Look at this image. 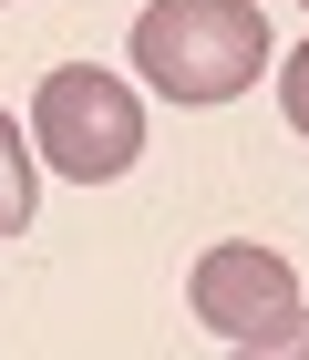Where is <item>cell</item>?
Listing matches in <instances>:
<instances>
[{"mask_svg":"<svg viewBox=\"0 0 309 360\" xmlns=\"http://www.w3.org/2000/svg\"><path fill=\"white\" fill-rule=\"evenodd\" d=\"M279 113H289V134H309V41L279 62Z\"/></svg>","mask_w":309,"mask_h":360,"instance_id":"obj_6","label":"cell"},{"mask_svg":"<svg viewBox=\"0 0 309 360\" xmlns=\"http://www.w3.org/2000/svg\"><path fill=\"white\" fill-rule=\"evenodd\" d=\"M31 155L72 186H113V175L144 155V103L134 83H113L103 62H62L31 93Z\"/></svg>","mask_w":309,"mask_h":360,"instance_id":"obj_2","label":"cell"},{"mask_svg":"<svg viewBox=\"0 0 309 360\" xmlns=\"http://www.w3.org/2000/svg\"><path fill=\"white\" fill-rule=\"evenodd\" d=\"M227 360H309V309H289L279 330H258V340H227Z\"/></svg>","mask_w":309,"mask_h":360,"instance_id":"obj_5","label":"cell"},{"mask_svg":"<svg viewBox=\"0 0 309 360\" xmlns=\"http://www.w3.org/2000/svg\"><path fill=\"white\" fill-rule=\"evenodd\" d=\"M134 72L165 103H227L268 72V21H258V0H144Z\"/></svg>","mask_w":309,"mask_h":360,"instance_id":"obj_1","label":"cell"},{"mask_svg":"<svg viewBox=\"0 0 309 360\" xmlns=\"http://www.w3.org/2000/svg\"><path fill=\"white\" fill-rule=\"evenodd\" d=\"M31 206H42V165H31V134L0 113V237H21Z\"/></svg>","mask_w":309,"mask_h":360,"instance_id":"obj_4","label":"cell"},{"mask_svg":"<svg viewBox=\"0 0 309 360\" xmlns=\"http://www.w3.org/2000/svg\"><path fill=\"white\" fill-rule=\"evenodd\" d=\"M186 299H196V319L217 340H258V330H279L289 309H299V268L279 248H258V237H227V248L196 257Z\"/></svg>","mask_w":309,"mask_h":360,"instance_id":"obj_3","label":"cell"}]
</instances>
